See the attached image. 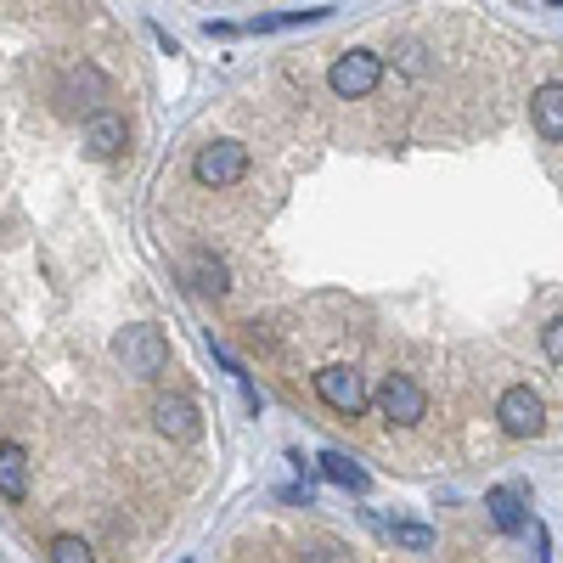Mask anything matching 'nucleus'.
Masks as SVG:
<instances>
[{"label": "nucleus", "instance_id": "nucleus-1", "mask_svg": "<svg viewBox=\"0 0 563 563\" xmlns=\"http://www.w3.org/2000/svg\"><path fill=\"white\" fill-rule=\"evenodd\" d=\"M113 355H119L124 372H135V378H158V372L169 366V344H164L158 327H147V321L124 327V333L113 339Z\"/></svg>", "mask_w": 563, "mask_h": 563}, {"label": "nucleus", "instance_id": "nucleus-2", "mask_svg": "<svg viewBox=\"0 0 563 563\" xmlns=\"http://www.w3.org/2000/svg\"><path fill=\"white\" fill-rule=\"evenodd\" d=\"M496 417H501V429L512 440H536L547 429V400L530 389V384H512L501 400H496Z\"/></svg>", "mask_w": 563, "mask_h": 563}, {"label": "nucleus", "instance_id": "nucleus-3", "mask_svg": "<svg viewBox=\"0 0 563 563\" xmlns=\"http://www.w3.org/2000/svg\"><path fill=\"white\" fill-rule=\"evenodd\" d=\"M192 175L203 186H238L249 175V147L243 141H209V147H198V158H192Z\"/></svg>", "mask_w": 563, "mask_h": 563}, {"label": "nucleus", "instance_id": "nucleus-4", "mask_svg": "<svg viewBox=\"0 0 563 563\" xmlns=\"http://www.w3.org/2000/svg\"><path fill=\"white\" fill-rule=\"evenodd\" d=\"M316 395L333 406L339 417H361V411L372 406V395H366V384H361L355 366H321V372H316Z\"/></svg>", "mask_w": 563, "mask_h": 563}, {"label": "nucleus", "instance_id": "nucleus-5", "mask_svg": "<svg viewBox=\"0 0 563 563\" xmlns=\"http://www.w3.org/2000/svg\"><path fill=\"white\" fill-rule=\"evenodd\" d=\"M384 79V57H372V52H344L333 63V74H327V85H333V97L355 102V97H372Z\"/></svg>", "mask_w": 563, "mask_h": 563}, {"label": "nucleus", "instance_id": "nucleus-6", "mask_svg": "<svg viewBox=\"0 0 563 563\" xmlns=\"http://www.w3.org/2000/svg\"><path fill=\"white\" fill-rule=\"evenodd\" d=\"M378 411L389 422H400V429H411V422L429 417V395H422V384H411L406 372H389V378L378 384Z\"/></svg>", "mask_w": 563, "mask_h": 563}, {"label": "nucleus", "instance_id": "nucleus-7", "mask_svg": "<svg viewBox=\"0 0 563 563\" xmlns=\"http://www.w3.org/2000/svg\"><path fill=\"white\" fill-rule=\"evenodd\" d=\"M485 512H490V525H496L501 536H519V530L530 525V501H525L519 485H496V490L485 496Z\"/></svg>", "mask_w": 563, "mask_h": 563}, {"label": "nucleus", "instance_id": "nucleus-8", "mask_svg": "<svg viewBox=\"0 0 563 563\" xmlns=\"http://www.w3.org/2000/svg\"><path fill=\"white\" fill-rule=\"evenodd\" d=\"M153 422H158V434H169V440H198V406L186 400V395H164L158 406H153Z\"/></svg>", "mask_w": 563, "mask_h": 563}, {"label": "nucleus", "instance_id": "nucleus-9", "mask_svg": "<svg viewBox=\"0 0 563 563\" xmlns=\"http://www.w3.org/2000/svg\"><path fill=\"white\" fill-rule=\"evenodd\" d=\"M85 147H90V158H119L124 153V119L119 113H90L85 119Z\"/></svg>", "mask_w": 563, "mask_h": 563}, {"label": "nucleus", "instance_id": "nucleus-10", "mask_svg": "<svg viewBox=\"0 0 563 563\" xmlns=\"http://www.w3.org/2000/svg\"><path fill=\"white\" fill-rule=\"evenodd\" d=\"M186 282H192L198 294H209V299H225V294H231V271H225L214 254H203V249L186 260Z\"/></svg>", "mask_w": 563, "mask_h": 563}, {"label": "nucleus", "instance_id": "nucleus-11", "mask_svg": "<svg viewBox=\"0 0 563 563\" xmlns=\"http://www.w3.org/2000/svg\"><path fill=\"white\" fill-rule=\"evenodd\" d=\"M316 467H321V474L333 479V485L355 490V496H366V490H372V474H366V467H361L355 456H344V451H321V456H316Z\"/></svg>", "mask_w": 563, "mask_h": 563}, {"label": "nucleus", "instance_id": "nucleus-12", "mask_svg": "<svg viewBox=\"0 0 563 563\" xmlns=\"http://www.w3.org/2000/svg\"><path fill=\"white\" fill-rule=\"evenodd\" d=\"M530 113H536V130H541L547 141H563V85H558V79L536 90Z\"/></svg>", "mask_w": 563, "mask_h": 563}, {"label": "nucleus", "instance_id": "nucleus-13", "mask_svg": "<svg viewBox=\"0 0 563 563\" xmlns=\"http://www.w3.org/2000/svg\"><path fill=\"white\" fill-rule=\"evenodd\" d=\"M0 496L7 501L29 496V451L23 445H0Z\"/></svg>", "mask_w": 563, "mask_h": 563}, {"label": "nucleus", "instance_id": "nucleus-14", "mask_svg": "<svg viewBox=\"0 0 563 563\" xmlns=\"http://www.w3.org/2000/svg\"><path fill=\"white\" fill-rule=\"evenodd\" d=\"M389 536H395L400 547H411V552H434V530H429V525H406V519H400V525H389Z\"/></svg>", "mask_w": 563, "mask_h": 563}, {"label": "nucleus", "instance_id": "nucleus-15", "mask_svg": "<svg viewBox=\"0 0 563 563\" xmlns=\"http://www.w3.org/2000/svg\"><path fill=\"white\" fill-rule=\"evenodd\" d=\"M52 563H97V552H90L79 536H57L52 541Z\"/></svg>", "mask_w": 563, "mask_h": 563}, {"label": "nucleus", "instance_id": "nucleus-16", "mask_svg": "<svg viewBox=\"0 0 563 563\" xmlns=\"http://www.w3.org/2000/svg\"><path fill=\"white\" fill-rule=\"evenodd\" d=\"M541 350H547V361H558V366H563V316H558V321H547Z\"/></svg>", "mask_w": 563, "mask_h": 563}, {"label": "nucleus", "instance_id": "nucleus-17", "mask_svg": "<svg viewBox=\"0 0 563 563\" xmlns=\"http://www.w3.org/2000/svg\"><path fill=\"white\" fill-rule=\"evenodd\" d=\"M180 563H192V558H180Z\"/></svg>", "mask_w": 563, "mask_h": 563}]
</instances>
